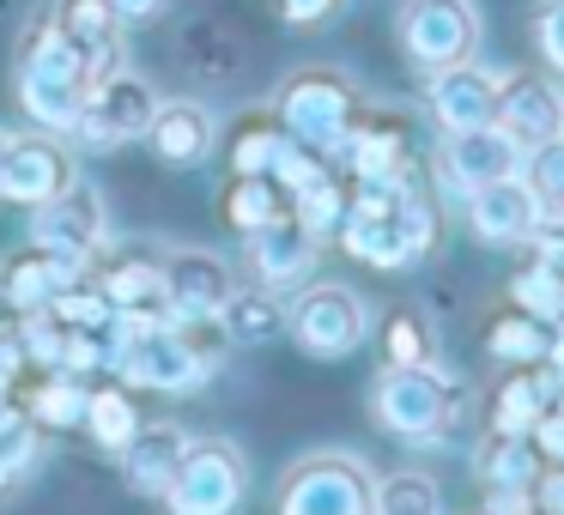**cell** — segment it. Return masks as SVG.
<instances>
[{
  "mask_svg": "<svg viewBox=\"0 0 564 515\" xmlns=\"http://www.w3.org/2000/svg\"><path fill=\"white\" fill-rule=\"evenodd\" d=\"M231 358L219 321H171V328H134L122 346L116 376L128 388H152V394H195L213 382V370Z\"/></svg>",
  "mask_w": 564,
  "mask_h": 515,
  "instance_id": "6da1fadb",
  "label": "cell"
},
{
  "mask_svg": "<svg viewBox=\"0 0 564 515\" xmlns=\"http://www.w3.org/2000/svg\"><path fill=\"white\" fill-rule=\"evenodd\" d=\"M467 413V382L437 364H382L370 382V418L401 442H437Z\"/></svg>",
  "mask_w": 564,
  "mask_h": 515,
  "instance_id": "7a4b0ae2",
  "label": "cell"
},
{
  "mask_svg": "<svg viewBox=\"0 0 564 515\" xmlns=\"http://www.w3.org/2000/svg\"><path fill=\"white\" fill-rule=\"evenodd\" d=\"M86 91H91L86 55H79L74 43L62 37V25L43 13L37 25L25 31V43H19V110L37 128H50V134H67L79 103H86Z\"/></svg>",
  "mask_w": 564,
  "mask_h": 515,
  "instance_id": "3957f363",
  "label": "cell"
},
{
  "mask_svg": "<svg viewBox=\"0 0 564 515\" xmlns=\"http://www.w3.org/2000/svg\"><path fill=\"white\" fill-rule=\"evenodd\" d=\"M334 237H340V249L358 261V267L406 273V267H419V261L437 249L443 219H437V207H431L425 188H413L394 212H346Z\"/></svg>",
  "mask_w": 564,
  "mask_h": 515,
  "instance_id": "277c9868",
  "label": "cell"
},
{
  "mask_svg": "<svg viewBox=\"0 0 564 515\" xmlns=\"http://www.w3.org/2000/svg\"><path fill=\"white\" fill-rule=\"evenodd\" d=\"M365 110V91L340 74V67H304L273 91V122L297 140V146H316L322 158H334L346 140V128Z\"/></svg>",
  "mask_w": 564,
  "mask_h": 515,
  "instance_id": "5b68a950",
  "label": "cell"
},
{
  "mask_svg": "<svg viewBox=\"0 0 564 515\" xmlns=\"http://www.w3.org/2000/svg\"><path fill=\"white\" fill-rule=\"evenodd\" d=\"M370 503H377V473L358 454L316 449L285 467L273 515H370Z\"/></svg>",
  "mask_w": 564,
  "mask_h": 515,
  "instance_id": "8992f818",
  "label": "cell"
},
{
  "mask_svg": "<svg viewBox=\"0 0 564 515\" xmlns=\"http://www.w3.org/2000/svg\"><path fill=\"white\" fill-rule=\"evenodd\" d=\"M243 491H249L243 449L225 437H195L159 503H164V515H237Z\"/></svg>",
  "mask_w": 564,
  "mask_h": 515,
  "instance_id": "52a82bcc",
  "label": "cell"
},
{
  "mask_svg": "<svg viewBox=\"0 0 564 515\" xmlns=\"http://www.w3.org/2000/svg\"><path fill=\"white\" fill-rule=\"evenodd\" d=\"M285 333L310 358H346L370 333V304L340 280H304V292L285 304Z\"/></svg>",
  "mask_w": 564,
  "mask_h": 515,
  "instance_id": "ba28073f",
  "label": "cell"
},
{
  "mask_svg": "<svg viewBox=\"0 0 564 515\" xmlns=\"http://www.w3.org/2000/svg\"><path fill=\"white\" fill-rule=\"evenodd\" d=\"M152 110H159V91H152L140 74L116 67V74L91 79V91H86V103H79L67 140H74L79 152H116V146H128V140L147 134Z\"/></svg>",
  "mask_w": 564,
  "mask_h": 515,
  "instance_id": "9c48e42d",
  "label": "cell"
},
{
  "mask_svg": "<svg viewBox=\"0 0 564 515\" xmlns=\"http://www.w3.org/2000/svg\"><path fill=\"white\" fill-rule=\"evenodd\" d=\"M394 37H401V55L419 74H437V67L474 62L479 13H474V0H401Z\"/></svg>",
  "mask_w": 564,
  "mask_h": 515,
  "instance_id": "30bf717a",
  "label": "cell"
},
{
  "mask_svg": "<svg viewBox=\"0 0 564 515\" xmlns=\"http://www.w3.org/2000/svg\"><path fill=\"white\" fill-rule=\"evenodd\" d=\"M86 280L110 297V309H128L134 328H171V304H164V249L147 243H104L91 255Z\"/></svg>",
  "mask_w": 564,
  "mask_h": 515,
  "instance_id": "8fae6325",
  "label": "cell"
},
{
  "mask_svg": "<svg viewBox=\"0 0 564 515\" xmlns=\"http://www.w3.org/2000/svg\"><path fill=\"white\" fill-rule=\"evenodd\" d=\"M79 183V152L67 146V134H13L7 140V183H0V200H13V207H43V200L67 195Z\"/></svg>",
  "mask_w": 564,
  "mask_h": 515,
  "instance_id": "7c38bea8",
  "label": "cell"
},
{
  "mask_svg": "<svg viewBox=\"0 0 564 515\" xmlns=\"http://www.w3.org/2000/svg\"><path fill=\"white\" fill-rule=\"evenodd\" d=\"M31 243L50 249L55 261H67V267L86 273L91 255L110 243V231H104V200H98V188L74 183L67 195H55V200H43V207H31Z\"/></svg>",
  "mask_w": 564,
  "mask_h": 515,
  "instance_id": "4fadbf2b",
  "label": "cell"
},
{
  "mask_svg": "<svg viewBox=\"0 0 564 515\" xmlns=\"http://www.w3.org/2000/svg\"><path fill=\"white\" fill-rule=\"evenodd\" d=\"M522 140L510 128L486 122V128H455L443 134V152H437V171H443V188L449 195H474L486 183H503V176H522Z\"/></svg>",
  "mask_w": 564,
  "mask_h": 515,
  "instance_id": "5bb4252c",
  "label": "cell"
},
{
  "mask_svg": "<svg viewBox=\"0 0 564 515\" xmlns=\"http://www.w3.org/2000/svg\"><path fill=\"white\" fill-rule=\"evenodd\" d=\"M237 292V267L219 249H164V304L176 321H219Z\"/></svg>",
  "mask_w": 564,
  "mask_h": 515,
  "instance_id": "9a60e30c",
  "label": "cell"
},
{
  "mask_svg": "<svg viewBox=\"0 0 564 515\" xmlns=\"http://www.w3.org/2000/svg\"><path fill=\"white\" fill-rule=\"evenodd\" d=\"M316 255H322V237L310 231V224H297L292 212H280L273 224H261V231L243 237V267H249V280L268 285V292L304 285L310 273H316Z\"/></svg>",
  "mask_w": 564,
  "mask_h": 515,
  "instance_id": "2e32d148",
  "label": "cell"
},
{
  "mask_svg": "<svg viewBox=\"0 0 564 515\" xmlns=\"http://www.w3.org/2000/svg\"><path fill=\"white\" fill-rule=\"evenodd\" d=\"M140 140H147V152L159 164L195 171V164L213 158V146H219V116L195 98H159V110H152V122Z\"/></svg>",
  "mask_w": 564,
  "mask_h": 515,
  "instance_id": "e0dca14e",
  "label": "cell"
},
{
  "mask_svg": "<svg viewBox=\"0 0 564 515\" xmlns=\"http://www.w3.org/2000/svg\"><path fill=\"white\" fill-rule=\"evenodd\" d=\"M188 442H195V430H188L183 418H147V425H140V437L128 442L122 454H116V467H122V485L134 491V497L159 503L164 485L176 479V467H183Z\"/></svg>",
  "mask_w": 564,
  "mask_h": 515,
  "instance_id": "ac0fdd59",
  "label": "cell"
},
{
  "mask_svg": "<svg viewBox=\"0 0 564 515\" xmlns=\"http://www.w3.org/2000/svg\"><path fill=\"white\" fill-rule=\"evenodd\" d=\"M540 219H546V212H540L534 195H528L522 176H503V183H486V188L467 195V231H474V243H486V249L528 243Z\"/></svg>",
  "mask_w": 564,
  "mask_h": 515,
  "instance_id": "d6986e66",
  "label": "cell"
},
{
  "mask_svg": "<svg viewBox=\"0 0 564 515\" xmlns=\"http://www.w3.org/2000/svg\"><path fill=\"white\" fill-rule=\"evenodd\" d=\"M425 103H431L443 134H455V128H486V122H498V74H486L474 62L437 67V74H425Z\"/></svg>",
  "mask_w": 564,
  "mask_h": 515,
  "instance_id": "ffe728a7",
  "label": "cell"
},
{
  "mask_svg": "<svg viewBox=\"0 0 564 515\" xmlns=\"http://www.w3.org/2000/svg\"><path fill=\"white\" fill-rule=\"evenodd\" d=\"M50 19L62 25V37L86 55V74L91 79H104V74H116V67H122V31H128V19L116 13V0H55Z\"/></svg>",
  "mask_w": 564,
  "mask_h": 515,
  "instance_id": "44dd1931",
  "label": "cell"
},
{
  "mask_svg": "<svg viewBox=\"0 0 564 515\" xmlns=\"http://www.w3.org/2000/svg\"><path fill=\"white\" fill-rule=\"evenodd\" d=\"M334 158L346 164V176H394L413 164V140H406V122L394 110H358Z\"/></svg>",
  "mask_w": 564,
  "mask_h": 515,
  "instance_id": "7402d4cb",
  "label": "cell"
},
{
  "mask_svg": "<svg viewBox=\"0 0 564 515\" xmlns=\"http://www.w3.org/2000/svg\"><path fill=\"white\" fill-rule=\"evenodd\" d=\"M564 122V91L540 74H510L498 79V128H510L522 146L534 140H552Z\"/></svg>",
  "mask_w": 564,
  "mask_h": 515,
  "instance_id": "603a6c76",
  "label": "cell"
},
{
  "mask_svg": "<svg viewBox=\"0 0 564 515\" xmlns=\"http://www.w3.org/2000/svg\"><path fill=\"white\" fill-rule=\"evenodd\" d=\"M552 394H558V376H552L546 364H503V382L491 388V401H486V425L528 437L534 418L546 413Z\"/></svg>",
  "mask_w": 564,
  "mask_h": 515,
  "instance_id": "cb8c5ba5",
  "label": "cell"
},
{
  "mask_svg": "<svg viewBox=\"0 0 564 515\" xmlns=\"http://www.w3.org/2000/svg\"><path fill=\"white\" fill-rule=\"evenodd\" d=\"M534 467H540L534 437H516V430H486V442H479V485H486L491 503L528 497Z\"/></svg>",
  "mask_w": 564,
  "mask_h": 515,
  "instance_id": "d4e9b609",
  "label": "cell"
},
{
  "mask_svg": "<svg viewBox=\"0 0 564 515\" xmlns=\"http://www.w3.org/2000/svg\"><path fill=\"white\" fill-rule=\"evenodd\" d=\"M25 418L37 430H86V406H91V376H74V370H37L25 401Z\"/></svg>",
  "mask_w": 564,
  "mask_h": 515,
  "instance_id": "484cf974",
  "label": "cell"
},
{
  "mask_svg": "<svg viewBox=\"0 0 564 515\" xmlns=\"http://www.w3.org/2000/svg\"><path fill=\"white\" fill-rule=\"evenodd\" d=\"M140 425H147V413H140L134 388H128L122 376H91V406H86L91 442H98L104 454H122L128 442L140 437Z\"/></svg>",
  "mask_w": 564,
  "mask_h": 515,
  "instance_id": "4316f807",
  "label": "cell"
},
{
  "mask_svg": "<svg viewBox=\"0 0 564 515\" xmlns=\"http://www.w3.org/2000/svg\"><path fill=\"white\" fill-rule=\"evenodd\" d=\"M67 280H79V267H67V261H55L50 249H37V243H25L19 255H7L0 261V292L13 297L19 309H50V297L62 292Z\"/></svg>",
  "mask_w": 564,
  "mask_h": 515,
  "instance_id": "83f0119b",
  "label": "cell"
},
{
  "mask_svg": "<svg viewBox=\"0 0 564 515\" xmlns=\"http://www.w3.org/2000/svg\"><path fill=\"white\" fill-rule=\"evenodd\" d=\"M219 328H225V340H231V352L237 346H273L285 333V304H280V292H268V285H237L231 297H225V309H219Z\"/></svg>",
  "mask_w": 564,
  "mask_h": 515,
  "instance_id": "f1b7e54d",
  "label": "cell"
},
{
  "mask_svg": "<svg viewBox=\"0 0 564 515\" xmlns=\"http://www.w3.org/2000/svg\"><path fill=\"white\" fill-rule=\"evenodd\" d=\"M280 212H292V200H285V188L273 183V176H225L219 188V224L237 237L261 231V224H273Z\"/></svg>",
  "mask_w": 564,
  "mask_h": 515,
  "instance_id": "f546056e",
  "label": "cell"
},
{
  "mask_svg": "<svg viewBox=\"0 0 564 515\" xmlns=\"http://www.w3.org/2000/svg\"><path fill=\"white\" fill-rule=\"evenodd\" d=\"M285 128L273 122V110H249L243 122L231 128V146H225V164H231V176H273V164H280L285 152Z\"/></svg>",
  "mask_w": 564,
  "mask_h": 515,
  "instance_id": "4dcf8cb0",
  "label": "cell"
},
{
  "mask_svg": "<svg viewBox=\"0 0 564 515\" xmlns=\"http://www.w3.org/2000/svg\"><path fill=\"white\" fill-rule=\"evenodd\" d=\"M546 346H552V328L522 309H503V316L486 321V358L491 364H546Z\"/></svg>",
  "mask_w": 564,
  "mask_h": 515,
  "instance_id": "1f68e13d",
  "label": "cell"
},
{
  "mask_svg": "<svg viewBox=\"0 0 564 515\" xmlns=\"http://www.w3.org/2000/svg\"><path fill=\"white\" fill-rule=\"evenodd\" d=\"M437 509H443V491H437V479L419 473V467L377 479V503H370V515H437Z\"/></svg>",
  "mask_w": 564,
  "mask_h": 515,
  "instance_id": "d6a6232c",
  "label": "cell"
},
{
  "mask_svg": "<svg viewBox=\"0 0 564 515\" xmlns=\"http://www.w3.org/2000/svg\"><path fill=\"white\" fill-rule=\"evenodd\" d=\"M522 183L540 200V212H564V134L534 140L522 152Z\"/></svg>",
  "mask_w": 564,
  "mask_h": 515,
  "instance_id": "836d02e7",
  "label": "cell"
},
{
  "mask_svg": "<svg viewBox=\"0 0 564 515\" xmlns=\"http://www.w3.org/2000/svg\"><path fill=\"white\" fill-rule=\"evenodd\" d=\"M510 309H522V316H534V321H558L564 316V273H552L546 261H534V267H522L510 280Z\"/></svg>",
  "mask_w": 564,
  "mask_h": 515,
  "instance_id": "e575fe53",
  "label": "cell"
},
{
  "mask_svg": "<svg viewBox=\"0 0 564 515\" xmlns=\"http://www.w3.org/2000/svg\"><path fill=\"white\" fill-rule=\"evenodd\" d=\"M292 219L310 224L316 237H334V231H340V219H346V176L328 171L322 183L297 188V195H292Z\"/></svg>",
  "mask_w": 564,
  "mask_h": 515,
  "instance_id": "d590c367",
  "label": "cell"
},
{
  "mask_svg": "<svg viewBox=\"0 0 564 515\" xmlns=\"http://www.w3.org/2000/svg\"><path fill=\"white\" fill-rule=\"evenodd\" d=\"M37 449H43V430L25 418V406H19L7 425H0V491H13L19 479L37 467Z\"/></svg>",
  "mask_w": 564,
  "mask_h": 515,
  "instance_id": "8d00e7d4",
  "label": "cell"
},
{
  "mask_svg": "<svg viewBox=\"0 0 564 515\" xmlns=\"http://www.w3.org/2000/svg\"><path fill=\"white\" fill-rule=\"evenodd\" d=\"M67 321L55 316V309H31L25 316V328H19V346H25V364L31 370H62V358H67Z\"/></svg>",
  "mask_w": 564,
  "mask_h": 515,
  "instance_id": "74e56055",
  "label": "cell"
},
{
  "mask_svg": "<svg viewBox=\"0 0 564 515\" xmlns=\"http://www.w3.org/2000/svg\"><path fill=\"white\" fill-rule=\"evenodd\" d=\"M382 364H431V340H425V321L419 316H389L382 328Z\"/></svg>",
  "mask_w": 564,
  "mask_h": 515,
  "instance_id": "f35d334b",
  "label": "cell"
},
{
  "mask_svg": "<svg viewBox=\"0 0 564 515\" xmlns=\"http://www.w3.org/2000/svg\"><path fill=\"white\" fill-rule=\"evenodd\" d=\"M334 171V158H322L316 146H297V140H285V152H280V164H273V183L285 188V200L297 195V188H310V183H322V176Z\"/></svg>",
  "mask_w": 564,
  "mask_h": 515,
  "instance_id": "ab89813d",
  "label": "cell"
},
{
  "mask_svg": "<svg viewBox=\"0 0 564 515\" xmlns=\"http://www.w3.org/2000/svg\"><path fill=\"white\" fill-rule=\"evenodd\" d=\"M528 437H534L540 461H564V388L546 401V413L534 418V430H528Z\"/></svg>",
  "mask_w": 564,
  "mask_h": 515,
  "instance_id": "60d3db41",
  "label": "cell"
},
{
  "mask_svg": "<svg viewBox=\"0 0 564 515\" xmlns=\"http://www.w3.org/2000/svg\"><path fill=\"white\" fill-rule=\"evenodd\" d=\"M534 43H540V55H546V67L564 74V0H546L534 13Z\"/></svg>",
  "mask_w": 564,
  "mask_h": 515,
  "instance_id": "b9f144b4",
  "label": "cell"
},
{
  "mask_svg": "<svg viewBox=\"0 0 564 515\" xmlns=\"http://www.w3.org/2000/svg\"><path fill=\"white\" fill-rule=\"evenodd\" d=\"M528 503H534L540 515H564V461H540V467H534Z\"/></svg>",
  "mask_w": 564,
  "mask_h": 515,
  "instance_id": "7bdbcfd3",
  "label": "cell"
},
{
  "mask_svg": "<svg viewBox=\"0 0 564 515\" xmlns=\"http://www.w3.org/2000/svg\"><path fill=\"white\" fill-rule=\"evenodd\" d=\"M528 243H534V261H546L552 273H564V212H546Z\"/></svg>",
  "mask_w": 564,
  "mask_h": 515,
  "instance_id": "ee69618b",
  "label": "cell"
},
{
  "mask_svg": "<svg viewBox=\"0 0 564 515\" xmlns=\"http://www.w3.org/2000/svg\"><path fill=\"white\" fill-rule=\"evenodd\" d=\"M31 376V364H25V346L19 340H0V394H19V382Z\"/></svg>",
  "mask_w": 564,
  "mask_h": 515,
  "instance_id": "f6af8a7d",
  "label": "cell"
},
{
  "mask_svg": "<svg viewBox=\"0 0 564 515\" xmlns=\"http://www.w3.org/2000/svg\"><path fill=\"white\" fill-rule=\"evenodd\" d=\"M285 25H322V19L334 13V0H280Z\"/></svg>",
  "mask_w": 564,
  "mask_h": 515,
  "instance_id": "bcb514c9",
  "label": "cell"
},
{
  "mask_svg": "<svg viewBox=\"0 0 564 515\" xmlns=\"http://www.w3.org/2000/svg\"><path fill=\"white\" fill-rule=\"evenodd\" d=\"M19 328H25V309L0 292V340H19Z\"/></svg>",
  "mask_w": 564,
  "mask_h": 515,
  "instance_id": "7dc6e473",
  "label": "cell"
},
{
  "mask_svg": "<svg viewBox=\"0 0 564 515\" xmlns=\"http://www.w3.org/2000/svg\"><path fill=\"white\" fill-rule=\"evenodd\" d=\"M164 7H171V0H116V13L122 19H159Z\"/></svg>",
  "mask_w": 564,
  "mask_h": 515,
  "instance_id": "c3c4849f",
  "label": "cell"
},
{
  "mask_svg": "<svg viewBox=\"0 0 564 515\" xmlns=\"http://www.w3.org/2000/svg\"><path fill=\"white\" fill-rule=\"evenodd\" d=\"M491 509H498V515H540V509H534V503H528V497H510V503H491Z\"/></svg>",
  "mask_w": 564,
  "mask_h": 515,
  "instance_id": "681fc988",
  "label": "cell"
},
{
  "mask_svg": "<svg viewBox=\"0 0 564 515\" xmlns=\"http://www.w3.org/2000/svg\"><path fill=\"white\" fill-rule=\"evenodd\" d=\"M7 140H13V134H0V183H7Z\"/></svg>",
  "mask_w": 564,
  "mask_h": 515,
  "instance_id": "f907efd6",
  "label": "cell"
},
{
  "mask_svg": "<svg viewBox=\"0 0 564 515\" xmlns=\"http://www.w3.org/2000/svg\"><path fill=\"white\" fill-rule=\"evenodd\" d=\"M486 515H498V509H486Z\"/></svg>",
  "mask_w": 564,
  "mask_h": 515,
  "instance_id": "816d5d0a",
  "label": "cell"
},
{
  "mask_svg": "<svg viewBox=\"0 0 564 515\" xmlns=\"http://www.w3.org/2000/svg\"><path fill=\"white\" fill-rule=\"evenodd\" d=\"M437 515H449V509H437Z\"/></svg>",
  "mask_w": 564,
  "mask_h": 515,
  "instance_id": "f5cc1de1",
  "label": "cell"
},
{
  "mask_svg": "<svg viewBox=\"0 0 564 515\" xmlns=\"http://www.w3.org/2000/svg\"><path fill=\"white\" fill-rule=\"evenodd\" d=\"M558 134H564V122H558Z\"/></svg>",
  "mask_w": 564,
  "mask_h": 515,
  "instance_id": "db71d44e",
  "label": "cell"
}]
</instances>
